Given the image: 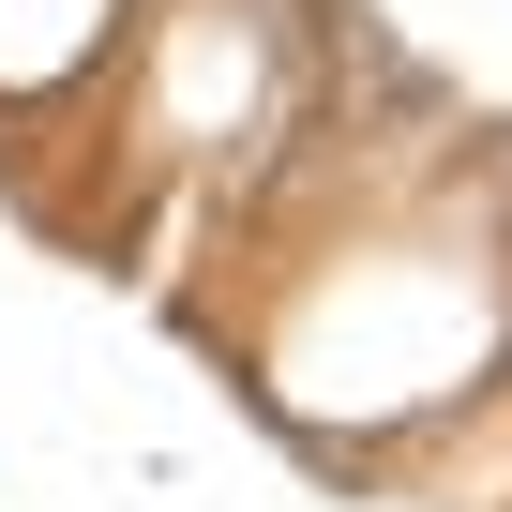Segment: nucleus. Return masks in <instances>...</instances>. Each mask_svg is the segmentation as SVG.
<instances>
[{
	"label": "nucleus",
	"instance_id": "f257e3e1",
	"mask_svg": "<svg viewBox=\"0 0 512 512\" xmlns=\"http://www.w3.org/2000/svg\"><path fill=\"white\" fill-rule=\"evenodd\" d=\"M241 362L317 467L392 482L452 407L512 377V241L467 211H377L302 272H272V317L241 332Z\"/></svg>",
	"mask_w": 512,
	"mask_h": 512
},
{
	"label": "nucleus",
	"instance_id": "f03ea898",
	"mask_svg": "<svg viewBox=\"0 0 512 512\" xmlns=\"http://www.w3.org/2000/svg\"><path fill=\"white\" fill-rule=\"evenodd\" d=\"M136 31V0H0V121L31 106H76Z\"/></svg>",
	"mask_w": 512,
	"mask_h": 512
}]
</instances>
